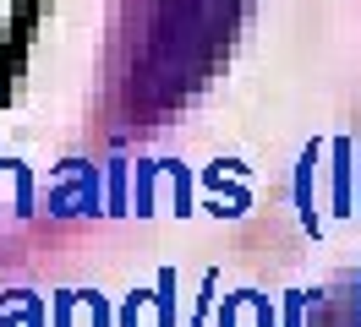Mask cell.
Masks as SVG:
<instances>
[{"mask_svg": "<svg viewBox=\"0 0 361 327\" xmlns=\"http://www.w3.org/2000/svg\"><path fill=\"white\" fill-rule=\"evenodd\" d=\"M132 213L154 218V213H192V169L176 158H154L137 164V186H132Z\"/></svg>", "mask_w": 361, "mask_h": 327, "instance_id": "1", "label": "cell"}, {"mask_svg": "<svg viewBox=\"0 0 361 327\" xmlns=\"http://www.w3.org/2000/svg\"><path fill=\"white\" fill-rule=\"evenodd\" d=\"M44 202L55 218H77V213H104V169H93L82 158H66L49 174Z\"/></svg>", "mask_w": 361, "mask_h": 327, "instance_id": "2", "label": "cell"}, {"mask_svg": "<svg viewBox=\"0 0 361 327\" xmlns=\"http://www.w3.org/2000/svg\"><path fill=\"white\" fill-rule=\"evenodd\" d=\"M203 186H219V196H208V202H203L214 218H241V213L252 207L247 164H235V158H225V164H208V169H203Z\"/></svg>", "mask_w": 361, "mask_h": 327, "instance_id": "3", "label": "cell"}, {"mask_svg": "<svg viewBox=\"0 0 361 327\" xmlns=\"http://www.w3.org/2000/svg\"><path fill=\"white\" fill-rule=\"evenodd\" d=\"M350 136H334V142H329V158H334V164H329V180H334V213L339 218H350L356 213V191H350V186H356V164H350Z\"/></svg>", "mask_w": 361, "mask_h": 327, "instance_id": "4", "label": "cell"}, {"mask_svg": "<svg viewBox=\"0 0 361 327\" xmlns=\"http://www.w3.org/2000/svg\"><path fill=\"white\" fill-rule=\"evenodd\" d=\"M219 327H274V305L257 289H235L219 305Z\"/></svg>", "mask_w": 361, "mask_h": 327, "instance_id": "5", "label": "cell"}, {"mask_svg": "<svg viewBox=\"0 0 361 327\" xmlns=\"http://www.w3.org/2000/svg\"><path fill=\"white\" fill-rule=\"evenodd\" d=\"M317 158H323V148H307L301 153V164H295V213H301V229H312V235H323V218H317L312 207V174H317Z\"/></svg>", "mask_w": 361, "mask_h": 327, "instance_id": "6", "label": "cell"}, {"mask_svg": "<svg viewBox=\"0 0 361 327\" xmlns=\"http://www.w3.org/2000/svg\"><path fill=\"white\" fill-rule=\"evenodd\" d=\"M0 174H6V186H11V213L27 218L39 207V186H33V169H27L23 158H0Z\"/></svg>", "mask_w": 361, "mask_h": 327, "instance_id": "7", "label": "cell"}, {"mask_svg": "<svg viewBox=\"0 0 361 327\" xmlns=\"http://www.w3.org/2000/svg\"><path fill=\"white\" fill-rule=\"evenodd\" d=\"M104 213H132V164L126 158H110L104 164Z\"/></svg>", "mask_w": 361, "mask_h": 327, "instance_id": "8", "label": "cell"}, {"mask_svg": "<svg viewBox=\"0 0 361 327\" xmlns=\"http://www.w3.org/2000/svg\"><path fill=\"white\" fill-rule=\"evenodd\" d=\"M6 305H11V316L0 311V327H44V305L33 300V295H6Z\"/></svg>", "mask_w": 361, "mask_h": 327, "instance_id": "9", "label": "cell"}, {"mask_svg": "<svg viewBox=\"0 0 361 327\" xmlns=\"http://www.w3.org/2000/svg\"><path fill=\"white\" fill-rule=\"evenodd\" d=\"M176 289H180V273H176V267H159V283H154L159 327H176Z\"/></svg>", "mask_w": 361, "mask_h": 327, "instance_id": "10", "label": "cell"}, {"mask_svg": "<svg viewBox=\"0 0 361 327\" xmlns=\"http://www.w3.org/2000/svg\"><path fill=\"white\" fill-rule=\"evenodd\" d=\"M148 311L159 316L154 289H132V295H126V305H121V327H148Z\"/></svg>", "mask_w": 361, "mask_h": 327, "instance_id": "11", "label": "cell"}, {"mask_svg": "<svg viewBox=\"0 0 361 327\" xmlns=\"http://www.w3.org/2000/svg\"><path fill=\"white\" fill-rule=\"evenodd\" d=\"M214 295H219V267H208V273H203V295H197L192 327H203V322H208V311H214Z\"/></svg>", "mask_w": 361, "mask_h": 327, "instance_id": "12", "label": "cell"}, {"mask_svg": "<svg viewBox=\"0 0 361 327\" xmlns=\"http://www.w3.org/2000/svg\"><path fill=\"white\" fill-rule=\"evenodd\" d=\"M307 300H312L307 289H290V295H285V327H307Z\"/></svg>", "mask_w": 361, "mask_h": 327, "instance_id": "13", "label": "cell"}, {"mask_svg": "<svg viewBox=\"0 0 361 327\" xmlns=\"http://www.w3.org/2000/svg\"><path fill=\"white\" fill-rule=\"evenodd\" d=\"M356 180H361V164H356ZM356 213H361V202H356Z\"/></svg>", "mask_w": 361, "mask_h": 327, "instance_id": "14", "label": "cell"}]
</instances>
